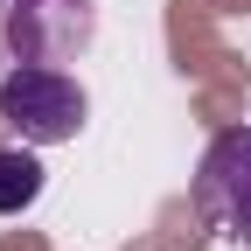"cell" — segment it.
Segmentation results:
<instances>
[{"instance_id": "6da1fadb", "label": "cell", "mask_w": 251, "mask_h": 251, "mask_svg": "<svg viewBox=\"0 0 251 251\" xmlns=\"http://www.w3.org/2000/svg\"><path fill=\"white\" fill-rule=\"evenodd\" d=\"M84 112H91L84 84L63 77L56 63H14V70L0 77V119H7L28 147H63V140H77Z\"/></svg>"}, {"instance_id": "7a4b0ae2", "label": "cell", "mask_w": 251, "mask_h": 251, "mask_svg": "<svg viewBox=\"0 0 251 251\" xmlns=\"http://www.w3.org/2000/svg\"><path fill=\"white\" fill-rule=\"evenodd\" d=\"M0 35L14 63H70L98 35V0H0Z\"/></svg>"}, {"instance_id": "3957f363", "label": "cell", "mask_w": 251, "mask_h": 251, "mask_svg": "<svg viewBox=\"0 0 251 251\" xmlns=\"http://www.w3.org/2000/svg\"><path fill=\"white\" fill-rule=\"evenodd\" d=\"M188 196H196V209L216 230L251 237V126H224V133L202 147Z\"/></svg>"}, {"instance_id": "277c9868", "label": "cell", "mask_w": 251, "mask_h": 251, "mask_svg": "<svg viewBox=\"0 0 251 251\" xmlns=\"http://www.w3.org/2000/svg\"><path fill=\"white\" fill-rule=\"evenodd\" d=\"M42 196V161L28 147H0V216H21Z\"/></svg>"}]
</instances>
